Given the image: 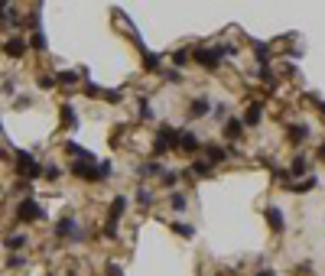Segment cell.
Instances as JSON below:
<instances>
[{"label": "cell", "mask_w": 325, "mask_h": 276, "mask_svg": "<svg viewBox=\"0 0 325 276\" xmlns=\"http://www.w3.org/2000/svg\"><path fill=\"white\" fill-rule=\"evenodd\" d=\"M179 146V130H173L169 124H162L156 130V140H153V156H166L169 149Z\"/></svg>", "instance_id": "cell-1"}, {"label": "cell", "mask_w": 325, "mask_h": 276, "mask_svg": "<svg viewBox=\"0 0 325 276\" xmlns=\"http://www.w3.org/2000/svg\"><path fill=\"white\" fill-rule=\"evenodd\" d=\"M124 211H127V195H117V198L111 202L108 221H104V234H108V237H117V221H120V214Z\"/></svg>", "instance_id": "cell-2"}, {"label": "cell", "mask_w": 325, "mask_h": 276, "mask_svg": "<svg viewBox=\"0 0 325 276\" xmlns=\"http://www.w3.org/2000/svg\"><path fill=\"white\" fill-rule=\"evenodd\" d=\"M16 218H20V221H39V218H43V208H39V202H36V198H23L20 202V208H16Z\"/></svg>", "instance_id": "cell-3"}, {"label": "cell", "mask_w": 325, "mask_h": 276, "mask_svg": "<svg viewBox=\"0 0 325 276\" xmlns=\"http://www.w3.org/2000/svg\"><path fill=\"white\" fill-rule=\"evenodd\" d=\"M72 176H75V179H85V182H101L98 179V166L95 162H85V160L72 162Z\"/></svg>", "instance_id": "cell-4"}, {"label": "cell", "mask_w": 325, "mask_h": 276, "mask_svg": "<svg viewBox=\"0 0 325 276\" xmlns=\"http://www.w3.org/2000/svg\"><path fill=\"white\" fill-rule=\"evenodd\" d=\"M192 55H195V62L202 65V68H208V72H215V68H218V62H221L215 49H205V46H198V49H195Z\"/></svg>", "instance_id": "cell-5"}, {"label": "cell", "mask_w": 325, "mask_h": 276, "mask_svg": "<svg viewBox=\"0 0 325 276\" xmlns=\"http://www.w3.org/2000/svg\"><path fill=\"white\" fill-rule=\"evenodd\" d=\"M16 160H20V176H23V179H36V176L43 172V169H39V162L32 160L30 153H16Z\"/></svg>", "instance_id": "cell-6"}, {"label": "cell", "mask_w": 325, "mask_h": 276, "mask_svg": "<svg viewBox=\"0 0 325 276\" xmlns=\"http://www.w3.org/2000/svg\"><path fill=\"white\" fill-rule=\"evenodd\" d=\"M26 49H30V46H26V39H20V36H13V39H7V43H3V52L10 55V59H23V55H26Z\"/></svg>", "instance_id": "cell-7"}, {"label": "cell", "mask_w": 325, "mask_h": 276, "mask_svg": "<svg viewBox=\"0 0 325 276\" xmlns=\"http://www.w3.org/2000/svg\"><path fill=\"white\" fill-rule=\"evenodd\" d=\"M198 146H202V143H198V137H195V133L179 130V146H176V149H182V153H198Z\"/></svg>", "instance_id": "cell-8"}, {"label": "cell", "mask_w": 325, "mask_h": 276, "mask_svg": "<svg viewBox=\"0 0 325 276\" xmlns=\"http://www.w3.org/2000/svg\"><path fill=\"white\" fill-rule=\"evenodd\" d=\"M137 172H140V179H160L162 172H166V166H162L160 160H150V162H143Z\"/></svg>", "instance_id": "cell-9"}, {"label": "cell", "mask_w": 325, "mask_h": 276, "mask_svg": "<svg viewBox=\"0 0 325 276\" xmlns=\"http://www.w3.org/2000/svg\"><path fill=\"white\" fill-rule=\"evenodd\" d=\"M231 153H234V149H221V146H215V143H208L205 146V162L208 166H211V162H225Z\"/></svg>", "instance_id": "cell-10"}, {"label": "cell", "mask_w": 325, "mask_h": 276, "mask_svg": "<svg viewBox=\"0 0 325 276\" xmlns=\"http://www.w3.org/2000/svg\"><path fill=\"white\" fill-rule=\"evenodd\" d=\"M75 234H78V224L72 221V218L55 221V237H72V241H75Z\"/></svg>", "instance_id": "cell-11"}, {"label": "cell", "mask_w": 325, "mask_h": 276, "mask_svg": "<svg viewBox=\"0 0 325 276\" xmlns=\"http://www.w3.org/2000/svg\"><path fill=\"white\" fill-rule=\"evenodd\" d=\"M211 111V101L208 97H195L192 104H189V117H205Z\"/></svg>", "instance_id": "cell-12"}, {"label": "cell", "mask_w": 325, "mask_h": 276, "mask_svg": "<svg viewBox=\"0 0 325 276\" xmlns=\"http://www.w3.org/2000/svg\"><path fill=\"white\" fill-rule=\"evenodd\" d=\"M260 120H263V104H250L247 114H244V124L247 127H260Z\"/></svg>", "instance_id": "cell-13"}, {"label": "cell", "mask_w": 325, "mask_h": 276, "mask_svg": "<svg viewBox=\"0 0 325 276\" xmlns=\"http://www.w3.org/2000/svg\"><path fill=\"white\" fill-rule=\"evenodd\" d=\"M241 133H244V120L231 117V120L225 124V137H228V140H241Z\"/></svg>", "instance_id": "cell-14"}, {"label": "cell", "mask_w": 325, "mask_h": 276, "mask_svg": "<svg viewBox=\"0 0 325 276\" xmlns=\"http://www.w3.org/2000/svg\"><path fill=\"white\" fill-rule=\"evenodd\" d=\"M286 133H290L292 143H303V140L309 137V127H306V124H290V130H286Z\"/></svg>", "instance_id": "cell-15"}, {"label": "cell", "mask_w": 325, "mask_h": 276, "mask_svg": "<svg viewBox=\"0 0 325 276\" xmlns=\"http://www.w3.org/2000/svg\"><path fill=\"white\" fill-rule=\"evenodd\" d=\"M315 185H319V179H315V176H306L303 182H290L286 189H292V192H312Z\"/></svg>", "instance_id": "cell-16"}, {"label": "cell", "mask_w": 325, "mask_h": 276, "mask_svg": "<svg viewBox=\"0 0 325 276\" xmlns=\"http://www.w3.org/2000/svg\"><path fill=\"white\" fill-rule=\"evenodd\" d=\"M267 221H270V227H273L276 234L286 227V224H283V211H280V208H267Z\"/></svg>", "instance_id": "cell-17"}, {"label": "cell", "mask_w": 325, "mask_h": 276, "mask_svg": "<svg viewBox=\"0 0 325 276\" xmlns=\"http://www.w3.org/2000/svg\"><path fill=\"white\" fill-rule=\"evenodd\" d=\"M189 172H192V176H198V179H208V176H211V166H208L205 160H195L192 166H189Z\"/></svg>", "instance_id": "cell-18"}, {"label": "cell", "mask_w": 325, "mask_h": 276, "mask_svg": "<svg viewBox=\"0 0 325 276\" xmlns=\"http://www.w3.org/2000/svg\"><path fill=\"white\" fill-rule=\"evenodd\" d=\"M189 59H192V52H189V49H176V52H173V65H176V68H185V65H189Z\"/></svg>", "instance_id": "cell-19"}, {"label": "cell", "mask_w": 325, "mask_h": 276, "mask_svg": "<svg viewBox=\"0 0 325 276\" xmlns=\"http://www.w3.org/2000/svg\"><path fill=\"white\" fill-rule=\"evenodd\" d=\"M143 68H146V72H160V55L143 52Z\"/></svg>", "instance_id": "cell-20"}, {"label": "cell", "mask_w": 325, "mask_h": 276, "mask_svg": "<svg viewBox=\"0 0 325 276\" xmlns=\"http://www.w3.org/2000/svg\"><path fill=\"white\" fill-rule=\"evenodd\" d=\"M26 46H30V49H36V52H43V49H46V36L36 30V32L30 36V43H26Z\"/></svg>", "instance_id": "cell-21"}, {"label": "cell", "mask_w": 325, "mask_h": 276, "mask_svg": "<svg viewBox=\"0 0 325 276\" xmlns=\"http://www.w3.org/2000/svg\"><path fill=\"white\" fill-rule=\"evenodd\" d=\"M62 124H65V127H75V124H78V117H75V111H72V104H62Z\"/></svg>", "instance_id": "cell-22"}, {"label": "cell", "mask_w": 325, "mask_h": 276, "mask_svg": "<svg viewBox=\"0 0 325 276\" xmlns=\"http://www.w3.org/2000/svg\"><path fill=\"white\" fill-rule=\"evenodd\" d=\"M176 182H179V172H173V169H166L160 176V185H162V189H173Z\"/></svg>", "instance_id": "cell-23"}, {"label": "cell", "mask_w": 325, "mask_h": 276, "mask_svg": "<svg viewBox=\"0 0 325 276\" xmlns=\"http://www.w3.org/2000/svg\"><path fill=\"white\" fill-rule=\"evenodd\" d=\"M303 172H306V156H296L290 166V182H292V176H303Z\"/></svg>", "instance_id": "cell-24"}, {"label": "cell", "mask_w": 325, "mask_h": 276, "mask_svg": "<svg viewBox=\"0 0 325 276\" xmlns=\"http://www.w3.org/2000/svg\"><path fill=\"white\" fill-rule=\"evenodd\" d=\"M173 231L182 234V237H195V227L192 224H185V221H173Z\"/></svg>", "instance_id": "cell-25"}, {"label": "cell", "mask_w": 325, "mask_h": 276, "mask_svg": "<svg viewBox=\"0 0 325 276\" xmlns=\"http://www.w3.org/2000/svg\"><path fill=\"white\" fill-rule=\"evenodd\" d=\"M111 169H114V162H111V160L98 162V179H101V182H108V179H111Z\"/></svg>", "instance_id": "cell-26"}, {"label": "cell", "mask_w": 325, "mask_h": 276, "mask_svg": "<svg viewBox=\"0 0 325 276\" xmlns=\"http://www.w3.org/2000/svg\"><path fill=\"white\" fill-rule=\"evenodd\" d=\"M169 205H173V211H185V205H189V198H185L182 192H173V202H169Z\"/></svg>", "instance_id": "cell-27"}, {"label": "cell", "mask_w": 325, "mask_h": 276, "mask_svg": "<svg viewBox=\"0 0 325 276\" xmlns=\"http://www.w3.org/2000/svg\"><path fill=\"white\" fill-rule=\"evenodd\" d=\"M55 81H59V85H75L78 72H59V75H55Z\"/></svg>", "instance_id": "cell-28"}, {"label": "cell", "mask_w": 325, "mask_h": 276, "mask_svg": "<svg viewBox=\"0 0 325 276\" xmlns=\"http://www.w3.org/2000/svg\"><path fill=\"white\" fill-rule=\"evenodd\" d=\"M137 202H140V205H143V208H150V205H153V192H150V189H146V185H143V189H140V192H137Z\"/></svg>", "instance_id": "cell-29"}, {"label": "cell", "mask_w": 325, "mask_h": 276, "mask_svg": "<svg viewBox=\"0 0 325 276\" xmlns=\"http://www.w3.org/2000/svg\"><path fill=\"white\" fill-rule=\"evenodd\" d=\"M254 55L267 62V59H270V46H267V43H254Z\"/></svg>", "instance_id": "cell-30"}, {"label": "cell", "mask_w": 325, "mask_h": 276, "mask_svg": "<svg viewBox=\"0 0 325 276\" xmlns=\"http://www.w3.org/2000/svg\"><path fill=\"white\" fill-rule=\"evenodd\" d=\"M260 78H263V81H267V85H276V78H273V72H270V65H260Z\"/></svg>", "instance_id": "cell-31"}, {"label": "cell", "mask_w": 325, "mask_h": 276, "mask_svg": "<svg viewBox=\"0 0 325 276\" xmlns=\"http://www.w3.org/2000/svg\"><path fill=\"white\" fill-rule=\"evenodd\" d=\"M23 244H26V234H13V237H7V247H10V250L13 247H23Z\"/></svg>", "instance_id": "cell-32"}, {"label": "cell", "mask_w": 325, "mask_h": 276, "mask_svg": "<svg viewBox=\"0 0 325 276\" xmlns=\"http://www.w3.org/2000/svg\"><path fill=\"white\" fill-rule=\"evenodd\" d=\"M43 172H46V176H49V179H52V182L59 179V176H62V169H59V166H55V162H49V166H46Z\"/></svg>", "instance_id": "cell-33"}, {"label": "cell", "mask_w": 325, "mask_h": 276, "mask_svg": "<svg viewBox=\"0 0 325 276\" xmlns=\"http://www.w3.org/2000/svg\"><path fill=\"white\" fill-rule=\"evenodd\" d=\"M140 120H150V104H146V97H140Z\"/></svg>", "instance_id": "cell-34"}, {"label": "cell", "mask_w": 325, "mask_h": 276, "mask_svg": "<svg viewBox=\"0 0 325 276\" xmlns=\"http://www.w3.org/2000/svg\"><path fill=\"white\" fill-rule=\"evenodd\" d=\"M52 85H55L52 75H39V88H52Z\"/></svg>", "instance_id": "cell-35"}, {"label": "cell", "mask_w": 325, "mask_h": 276, "mask_svg": "<svg viewBox=\"0 0 325 276\" xmlns=\"http://www.w3.org/2000/svg\"><path fill=\"white\" fill-rule=\"evenodd\" d=\"M30 104H32L30 97H16V104H13V107H16V111H23V107H30Z\"/></svg>", "instance_id": "cell-36"}, {"label": "cell", "mask_w": 325, "mask_h": 276, "mask_svg": "<svg viewBox=\"0 0 325 276\" xmlns=\"http://www.w3.org/2000/svg\"><path fill=\"white\" fill-rule=\"evenodd\" d=\"M108 276H124V273H120L117 263H108Z\"/></svg>", "instance_id": "cell-37"}, {"label": "cell", "mask_w": 325, "mask_h": 276, "mask_svg": "<svg viewBox=\"0 0 325 276\" xmlns=\"http://www.w3.org/2000/svg\"><path fill=\"white\" fill-rule=\"evenodd\" d=\"M257 276H273V273H270V270H260V273H257Z\"/></svg>", "instance_id": "cell-38"}, {"label": "cell", "mask_w": 325, "mask_h": 276, "mask_svg": "<svg viewBox=\"0 0 325 276\" xmlns=\"http://www.w3.org/2000/svg\"><path fill=\"white\" fill-rule=\"evenodd\" d=\"M319 156H322V160H325V143H322V146H319Z\"/></svg>", "instance_id": "cell-39"}, {"label": "cell", "mask_w": 325, "mask_h": 276, "mask_svg": "<svg viewBox=\"0 0 325 276\" xmlns=\"http://www.w3.org/2000/svg\"><path fill=\"white\" fill-rule=\"evenodd\" d=\"M3 156H7V149H3V146H0V160H3Z\"/></svg>", "instance_id": "cell-40"}]
</instances>
